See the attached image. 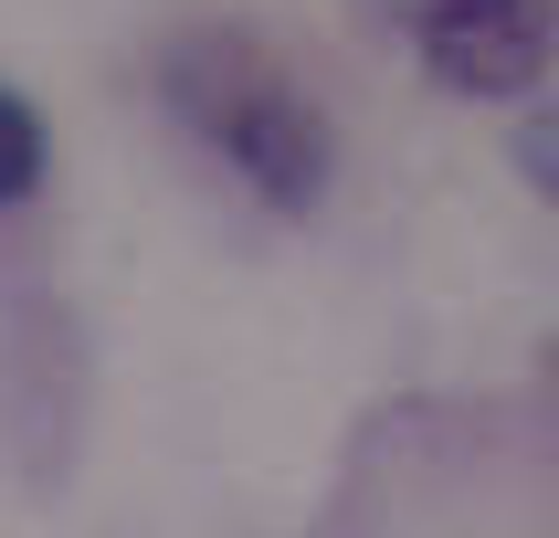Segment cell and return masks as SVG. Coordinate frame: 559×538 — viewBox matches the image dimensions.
<instances>
[{"instance_id":"4","label":"cell","mask_w":559,"mask_h":538,"mask_svg":"<svg viewBox=\"0 0 559 538\" xmlns=\"http://www.w3.org/2000/svg\"><path fill=\"white\" fill-rule=\"evenodd\" d=\"M518 169L559 201V117H528V127H518Z\"/></svg>"},{"instance_id":"2","label":"cell","mask_w":559,"mask_h":538,"mask_svg":"<svg viewBox=\"0 0 559 538\" xmlns=\"http://www.w3.org/2000/svg\"><path fill=\"white\" fill-rule=\"evenodd\" d=\"M423 53L454 95H528L549 74L538 0H423Z\"/></svg>"},{"instance_id":"3","label":"cell","mask_w":559,"mask_h":538,"mask_svg":"<svg viewBox=\"0 0 559 538\" xmlns=\"http://www.w3.org/2000/svg\"><path fill=\"white\" fill-rule=\"evenodd\" d=\"M32 180H43V117L0 85V201H22Z\"/></svg>"},{"instance_id":"1","label":"cell","mask_w":559,"mask_h":538,"mask_svg":"<svg viewBox=\"0 0 559 538\" xmlns=\"http://www.w3.org/2000/svg\"><path fill=\"white\" fill-rule=\"evenodd\" d=\"M169 95H180V117L201 127L275 212H307L317 201V180H328V127L307 117V95L285 85L253 43H180Z\"/></svg>"}]
</instances>
